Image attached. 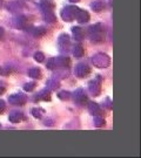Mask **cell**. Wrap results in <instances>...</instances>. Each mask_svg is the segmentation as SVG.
Masks as SVG:
<instances>
[{
  "mask_svg": "<svg viewBox=\"0 0 141 158\" xmlns=\"http://www.w3.org/2000/svg\"><path fill=\"white\" fill-rule=\"evenodd\" d=\"M38 100H44V101H50L51 100V90L48 88H46L44 90H41L38 94Z\"/></svg>",
  "mask_w": 141,
  "mask_h": 158,
  "instance_id": "5bb4252c",
  "label": "cell"
},
{
  "mask_svg": "<svg viewBox=\"0 0 141 158\" xmlns=\"http://www.w3.org/2000/svg\"><path fill=\"white\" fill-rule=\"evenodd\" d=\"M44 19L46 23H53L56 21V17L54 15L53 12H44Z\"/></svg>",
  "mask_w": 141,
  "mask_h": 158,
  "instance_id": "d6986e66",
  "label": "cell"
},
{
  "mask_svg": "<svg viewBox=\"0 0 141 158\" xmlns=\"http://www.w3.org/2000/svg\"><path fill=\"white\" fill-rule=\"evenodd\" d=\"M14 23H15V26H17L18 28L24 29V28H26L27 20H26V18L23 17V15H19V17H17L14 19Z\"/></svg>",
  "mask_w": 141,
  "mask_h": 158,
  "instance_id": "4fadbf2b",
  "label": "cell"
},
{
  "mask_svg": "<svg viewBox=\"0 0 141 158\" xmlns=\"http://www.w3.org/2000/svg\"><path fill=\"white\" fill-rule=\"evenodd\" d=\"M71 2H79V1H81V0H69Z\"/></svg>",
  "mask_w": 141,
  "mask_h": 158,
  "instance_id": "d6a6232c",
  "label": "cell"
},
{
  "mask_svg": "<svg viewBox=\"0 0 141 158\" xmlns=\"http://www.w3.org/2000/svg\"><path fill=\"white\" fill-rule=\"evenodd\" d=\"M59 87V81L56 79H51L47 81V88L50 89V90H54Z\"/></svg>",
  "mask_w": 141,
  "mask_h": 158,
  "instance_id": "44dd1931",
  "label": "cell"
},
{
  "mask_svg": "<svg viewBox=\"0 0 141 158\" xmlns=\"http://www.w3.org/2000/svg\"><path fill=\"white\" fill-rule=\"evenodd\" d=\"M44 1H51V0H44Z\"/></svg>",
  "mask_w": 141,
  "mask_h": 158,
  "instance_id": "836d02e7",
  "label": "cell"
},
{
  "mask_svg": "<svg viewBox=\"0 0 141 158\" xmlns=\"http://www.w3.org/2000/svg\"><path fill=\"white\" fill-rule=\"evenodd\" d=\"M88 111L94 116H99L101 114V109L99 107V104L95 102H90L88 103Z\"/></svg>",
  "mask_w": 141,
  "mask_h": 158,
  "instance_id": "8fae6325",
  "label": "cell"
},
{
  "mask_svg": "<svg viewBox=\"0 0 141 158\" xmlns=\"http://www.w3.org/2000/svg\"><path fill=\"white\" fill-rule=\"evenodd\" d=\"M84 47L81 45H75L73 47V55L77 59H80V57H82V55H84Z\"/></svg>",
  "mask_w": 141,
  "mask_h": 158,
  "instance_id": "ac0fdd59",
  "label": "cell"
},
{
  "mask_svg": "<svg viewBox=\"0 0 141 158\" xmlns=\"http://www.w3.org/2000/svg\"><path fill=\"white\" fill-rule=\"evenodd\" d=\"M40 7H41L42 12H52L54 5H53V4H50V1H44V2L40 4Z\"/></svg>",
  "mask_w": 141,
  "mask_h": 158,
  "instance_id": "7402d4cb",
  "label": "cell"
},
{
  "mask_svg": "<svg viewBox=\"0 0 141 158\" xmlns=\"http://www.w3.org/2000/svg\"><path fill=\"white\" fill-rule=\"evenodd\" d=\"M28 75L32 77V79H40L41 77V72L38 68H31L28 70Z\"/></svg>",
  "mask_w": 141,
  "mask_h": 158,
  "instance_id": "ffe728a7",
  "label": "cell"
},
{
  "mask_svg": "<svg viewBox=\"0 0 141 158\" xmlns=\"http://www.w3.org/2000/svg\"><path fill=\"white\" fill-rule=\"evenodd\" d=\"M46 32H47V29L45 27H37L33 29V35L34 36H42L46 34Z\"/></svg>",
  "mask_w": 141,
  "mask_h": 158,
  "instance_id": "cb8c5ba5",
  "label": "cell"
},
{
  "mask_svg": "<svg viewBox=\"0 0 141 158\" xmlns=\"http://www.w3.org/2000/svg\"><path fill=\"white\" fill-rule=\"evenodd\" d=\"M47 68L51 69V70L55 68V64H54V57H52V59L48 60V62H47Z\"/></svg>",
  "mask_w": 141,
  "mask_h": 158,
  "instance_id": "f1b7e54d",
  "label": "cell"
},
{
  "mask_svg": "<svg viewBox=\"0 0 141 158\" xmlns=\"http://www.w3.org/2000/svg\"><path fill=\"white\" fill-rule=\"evenodd\" d=\"M58 46L60 48V52L61 53H67L68 48L71 46V39L67 34H61L58 39Z\"/></svg>",
  "mask_w": 141,
  "mask_h": 158,
  "instance_id": "277c9868",
  "label": "cell"
},
{
  "mask_svg": "<svg viewBox=\"0 0 141 158\" xmlns=\"http://www.w3.org/2000/svg\"><path fill=\"white\" fill-rule=\"evenodd\" d=\"M7 8H8V11H11V12H18L23 8V4L19 2V1H11V2L7 5Z\"/></svg>",
  "mask_w": 141,
  "mask_h": 158,
  "instance_id": "2e32d148",
  "label": "cell"
},
{
  "mask_svg": "<svg viewBox=\"0 0 141 158\" xmlns=\"http://www.w3.org/2000/svg\"><path fill=\"white\" fill-rule=\"evenodd\" d=\"M90 73V68L88 67L87 64H85V63H79V64L75 66L74 74H75L78 77H80V79L86 77Z\"/></svg>",
  "mask_w": 141,
  "mask_h": 158,
  "instance_id": "8992f818",
  "label": "cell"
},
{
  "mask_svg": "<svg viewBox=\"0 0 141 158\" xmlns=\"http://www.w3.org/2000/svg\"><path fill=\"white\" fill-rule=\"evenodd\" d=\"M79 11L80 8L77 7V6H66L61 11V18L65 21L71 23V21H73L74 19H75V15H77V13Z\"/></svg>",
  "mask_w": 141,
  "mask_h": 158,
  "instance_id": "3957f363",
  "label": "cell"
},
{
  "mask_svg": "<svg viewBox=\"0 0 141 158\" xmlns=\"http://www.w3.org/2000/svg\"><path fill=\"white\" fill-rule=\"evenodd\" d=\"M35 85H37L35 82H28V83H26V85H24V90L25 91H32V90H34Z\"/></svg>",
  "mask_w": 141,
  "mask_h": 158,
  "instance_id": "83f0119b",
  "label": "cell"
},
{
  "mask_svg": "<svg viewBox=\"0 0 141 158\" xmlns=\"http://www.w3.org/2000/svg\"><path fill=\"white\" fill-rule=\"evenodd\" d=\"M8 119H10L11 123H19L23 119V113H20V111H12L8 115Z\"/></svg>",
  "mask_w": 141,
  "mask_h": 158,
  "instance_id": "7c38bea8",
  "label": "cell"
},
{
  "mask_svg": "<svg viewBox=\"0 0 141 158\" xmlns=\"http://www.w3.org/2000/svg\"><path fill=\"white\" fill-rule=\"evenodd\" d=\"M0 6H1V0H0Z\"/></svg>",
  "mask_w": 141,
  "mask_h": 158,
  "instance_id": "e575fe53",
  "label": "cell"
},
{
  "mask_svg": "<svg viewBox=\"0 0 141 158\" xmlns=\"http://www.w3.org/2000/svg\"><path fill=\"white\" fill-rule=\"evenodd\" d=\"M2 35H4V28H2V27H0V39L2 38Z\"/></svg>",
  "mask_w": 141,
  "mask_h": 158,
  "instance_id": "1f68e13d",
  "label": "cell"
},
{
  "mask_svg": "<svg viewBox=\"0 0 141 158\" xmlns=\"http://www.w3.org/2000/svg\"><path fill=\"white\" fill-rule=\"evenodd\" d=\"M75 18H77V21L80 23H88L90 21V13L86 11H82V10H80L78 13H77V15H75Z\"/></svg>",
  "mask_w": 141,
  "mask_h": 158,
  "instance_id": "30bf717a",
  "label": "cell"
},
{
  "mask_svg": "<svg viewBox=\"0 0 141 158\" xmlns=\"http://www.w3.org/2000/svg\"><path fill=\"white\" fill-rule=\"evenodd\" d=\"M27 101V97L24 94H13L8 97V102L14 106H24Z\"/></svg>",
  "mask_w": 141,
  "mask_h": 158,
  "instance_id": "52a82bcc",
  "label": "cell"
},
{
  "mask_svg": "<svg viewBox=\"0 0 141 158\" xmlns=\"http://www.w3.org/2000/svg\"><path fill=\"white\" fill-rule=\"evenodd\" d=\"M34 60L39 63L44 62V61H45V55H44V53H41V52H37V53L34 54Z\"/></svg>",
  "mask_w": 141,
  "mask_h": 158,
  "instance_id": "4316f807",
  "label": "cell"
},
{
  "mask_svg": "<svg viewBox=\"0 0 141 158\" xmlns=\"http://www.w3.org/2000/svg\"><path fill=\"white\" fill-rule=\"evenodd\" d=\"M92 63L96 68H107L111 64V57L107 54L104 53H98L92 57Z\"/></svg>",
  "mask_w": 141,
  "mask_h": 158,
  "instance_id": "7a4b0ae2",
  "label": "cell"
},
{
  "mask_svg": "<svg viewBox=\"0 0 141 158\" xmlns=\"http://www.w3.org/2000/svg\"><path fill=\"white\" fill-rule=\"evenodd\" d=\"M90 8L94 12H101L104 8H105V4L104 1H100V0H95L90 4Z\"/></svg>",
  "mask_w": 141,
  "mask_h": 158,
  "instance_id": "9a60e30c",
  "label": "cell"
},
{
  "mask_svg": "<svg viewBox=\"0 0 141 158\" xmlns=\"http://www.w3.org/2000/svg\"><path fill=\"white\" fill-rule=\"evenodd\" d=\"M4 91H5V87L2 85V83H0V95H1Z\"/></svg>",
  "mask_w": 141,
  "mask_h": 158,
  "instance_id": "4dcf8cb0",
  "label": "cell"
},
{
  "mask_svg": "<svg viewBox=\"0 0 141 158\" xmlns=\"http://www.w3.org/2000/svg\"><path fill=\"white\" fill-rule=\"evenodd\" d=\"M100 81L101 79L98 77L96 80H92L88 83V90L93 96H99L100 91H101V85H100Z\"/></svg>",
  "mask_w": 141,
  "mask_h": 158,
  "instance_id": "5b68a950",
  "label": "cell"
},
{
  "mask_svg": "<svg viewBox=\"0 0 141 158\" xmlns=\"http://www.w3.org/2000/svg\"><path fill=\"white\" fill-rule=\"evenodd\" d=\"M42 114H44V110L40 109V108H33L32 109V115L35 118H41L42 117Z\"/></svg>",
  "mask_w": 141,
  "mask_h": 158,
  "instance_id": "d4e9b609",
  "label": "cell"
},
{
  "mask_svg": "<svg viewBox=\"0 0 141 158\" xmlns=\"http://www.w3.org/2000/svg\"><path fill=\"white\" fill-rule=\"evenodd\" d=\"M58 97H59L60 100H62V101H66V100H68V98L71 97V93H69V91H66V90L60 91V93L58 94Z\"/></svg>",
  "mask_w": 141,
  "mask_h": 158,
  "instance_id": "484cf974",
  "label": "cell"
},
{
  "mask_svg": "<svg viewBox=\"0 0 141 158\" xmlns=\"http://www.w3.org/2000/svg\"><path fill=\"white\" fill-rule=\"evenodd\" d=\"M0 127H1V125H0Z\"/></svg>",
  "mask_w": 141,
  "mask_h": 158,
  "instance_id": "d590c367",
  "label": "cell"
},
{
  "mask_svg": "<svg viewBox=\"0 0 141 158\" xmlns=\"http://www.w3.org/2000/svg\"><path fill=\"white\" fill-rule=\"evenodd\" d=\"M90 35L92 41L101 42L105 40V27L102 23H95L90 27Z\"/></svg>",
  "mask_w": 141,
  "mask_h": 158,
  "instance_id": "6da1fadb",
  "label": "cell"
},
{
  "mask_svg": "<svg viewBox=\"0 0 141 158\" xmlns=\"http://www.w3.org/2000/svg\"><path fill=\"white\" fill-rule=\"evenodd\" d=\"M54 64L56 68H68L71 64V60L67 56L54 57Z\"/></svg>",
  "mask_w": 141,
  "mask_h": 158,
  "instance_id": "ba28073f",
  "label": "cell"
},
{
  "mask_svg": "<svg viewBox=\"0 0 141 158\" xmlns=\"http://www.w3.org/2000/svg\"><path fill=\"white\" fill-rule=\"evenodd\" d=\"M5 109H6V104H5V102L2 101V100H0V114H2L4 111H5Z\"/></svg>",
  "mask_w": 141,
  "mask_h": 158,
  "instance_id": "f546056e",
  "label": "cell"
},
{
  "mask_svg": "<svg viewBox=\"0 0 141 158\" xmlns=\"http://www.w3.org/2000/svg\"><path fill=\"white\" fill-rule=\"evenodd\" d=\"M93 124H94V127H96V128H101V127L105 125V119L102 118V117H100V116H95V117H94V121H93Z\"/></svg>",
  "mask_w": 141,
  "mask_h": 158,
  "instance_id": "603a6c76",
  "label": "cell"
},
{
  "mask_svg": "<svg viewBox=\"0 0 141 158\" xmlns=\"http://www.w3.org/2000/svg\"><path fill=\"white\" fill-rule=\"evenodd\" d=\"M72 33H73L74 39L77 41H81L84 39V31L80 28V27H73L72 28Z\"/></svg>",
  "mask_w": 141,
  "mask_h": 158,
  "instance_id": "e0dca14e",
  "label": "cell"
},
{
  "mask_svg": "<svg viewBox=\"0 0 141 158\" xmlns=\"http://www.w3.org/2000/svg\"><path fill=\"white\" fill-rule=\"evenodd\" d=\"M74 100L80 106H84L85 103L87 102V96L85 94L84 89H77L75 90V93H74Z\"/></svg>",
  "mask_w": 141,
  "mask_h": 158,
  "instance_id": "9c48e42d",
  "label": "cell"
}]
</instances>
